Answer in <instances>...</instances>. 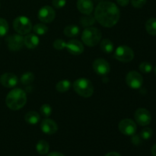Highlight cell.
<instances>
[{
  "label": "cell",
  "mask_w": 156,
  "mask_h": 156,
  "mask_svg": "<svg viewBox=\"0 0 156 156\" xmlns=\"http://www.w3.org/2000/svg\"><path fill=\"white\" fill-rule=\"evenodd\" d=\"M13 27L18 34L25 35L32 30V23L26 16H18L14 20Z\"/></svg>",
  "instance_id": "5"
},
{
  "label": "cell",
  "mask_w": 156,
  "mask_h": 156,
  "mask_svg": "<svg viewBox=\"0 0 156 156\" xmlns=\"http://www.w3.org/2000/svg\"><path fill=\"white\" fill-rule=\"evenodd\" d=\"M118 129L123 135L133 136L136 132L137 126L133 120L126 118L123 119L119 123Z\"/></svg>",
  "instance_id": "8"
},
{
  "label": "cell",
  "mask_w": 156,
  "mask_h": 156,
  "mask_svg": "<svg viewBox=\"0 0 156 156\" xmlns=\"http://www.w3.org/2000/svg\"><path fill=\"white\" fill-rule=\"evenodd\" d=\"M77 9L83 15H90L94 9V4L91 0H78Z\"/></svg>",
  "instance_id": "16"
},
{
  "label": "cell",
  "mask_w": 156,
  "mask_h": 156,
  "mask_svg": "<svg viewBox=\"0 0 156 156\" xmlns=\"http://www.w3.org/2000/svg\"><path fill=\"white\" fill-rule=\"evenodd\" d=\"M79 32H80L79 27L77 25H75V24H70V25L66 26L63 30L64 34L68 37H77L79 35Z\"/></svg>",
  "instance_id": "20"
},
{
  "label": "cell",
  "mask_w": 156,
  "mask_h": 156,
  "mask_svg": "<svg viewBox=\"0 0 156 156\" xmlns=\"http://www.w3.org/2000/svg\"><path fill=\"white\" fill-rule=\"evenodd\" d=\"M40 111H41V115L45 117H49L51 115L52 112H53V110H52V108L50 107V105H47V104H44V105H43L41 107Z\"/></svg>",
  "instance_id": "29"
},
{
  "label": "cell",
  "mask_w": 156,
  "mask_h": 156,
  "mask_svg": "<svg viewBox=\"0 0 156 156\" xmlns=\"http://www.w3.org/2000/svg\"><path fill=\"white\" fill-rule=\"evenodd\" d=\"M134 118H135L136 122L139 125L143 126H148L151 123L152 120V116H151L150 112L146 108H138L136 111L135 114H134Z\"/></svg>",
  "instance_id": "10"
},
{
  "label": "cell",
  "mask_w": 156,
  "mask_h": 156,
  "mask_svg": "<svg viewBox=\"0 0 156 156\" xmlns=\"http://www.w3.org/2000/svg\"><path fill=\"white\" fill-rule=\"evenodd\" d=\"M151 153L153 156H156V144L154 145L151 149Z\"/></svg>",
  "instance_id": "38"
},
{
  "label": "cell",
  "mask_w": 156,
  "mask_h": 156,
  "mask_svg": "<svg viewBox=\"0 0 156 156\" xmlns=\"http://www.w3.org/2000/svg\"><path fill=\"white\" fill-rule=\"evenodd\" d=\"M95 21L96 19L94 18V16H93V15H91L90 14V15H85L84 16L81 17L80 20H79V22H80V24L82 27H88L93 25L94 24V22H95Z\"/></svg>",
  "instance_id": "21"
},
{
  "label": "cell",
  "mask_w": 156,
  "mask_h": 156,
  "mask_svg": "<svg viewBox=\"0 0 156 156\" xmlns=\"http://www.w3.org/2000/svg\"><path fill=\"white\" fill-rule=\"evenodd\" d=\"M40 40L37 35L33 34H27L24 37V44L27 48L34 49L39 45Z\"/></svg>",
  "instance_id": "17"
},
{
  "label": "cell",
  "mask_w": 156,
  "mask_h": 156,
  "mask_svg": "<svg viewBox=\"0 0 156 156\" xmlns=\"http://www.w3.org/2000/svg\"><path fill=\"white\" fill-rule=\"evenodd\" d=\"M9 26L8 21L4 18H0V37H4L9 31Z\"/></svg>",
  "instance_id": "27"
},
{
  "label": "cell",
  "mask_w": 156,
  "mask_h": 156,
  "mask_svg": "<svg viewBox=\"0 0 156 156\" xmlns=\"http://www.w3.org/2000/svg\"><path fill=\"white\" fill-rule=\"evenodd\" d=\"M117 2L119 5L124 7V6H126L129 4V0H117Z\"/></svg>",
  "instance_id": "35"
},
{
  "label": "cell",
  "mask_w": 156,
  "mask_h": 156,
  "mask_svg": "<svg viewBox=\"0 0 156 156\" xmlns=\"http://www.w3.org/2000/svg\"><path fill=\"white\" fill-rule=\"evenodd\" d=\"M154 72H155V76H156V66L155 67V69H154Z\"/></svg>",
  "instance_id": "39"
},
{
  "label": "cell",
  "mask_w": 156,
  "mask_h": 156,
  "mask_svg": "<svg viewBox=\"0 0 156 156\" xmlns=\"http://www.w3.org/2000/svg\"><path fill=\"white\" fill-rule=\"evenodd\" d=\"M18 77L13 73H6L0 76V83L5 88H13L18 84Z\"/></svg>",
  "instance_id": "14"
},
{
  "label": "cell",
  "mask_w": 156,
  "mask_h": 156,
  "mask_svg": "<svg viewBox=\"0 0 156 156\" xmlns=\"http://www.w3.org/2000/svg\"><path fill=\"white\" fill-rule=\"evenodd\" d=\"M53 46L56 50H62L66 48V43L62 39H56V41L53 42Z\"/></svg>",
  "instance_id": "31"
},
{
  "label": "cell",
  "mask_w": 156,
  "mask_h": 156,
  "mask_svg": "<svg viewBox=\"0 0 156 156\" xmlns=\"http://www.w3.org/2000/svg\"><path fill=\"white\" fill-rule=\"evenodd\" d=\"M52 4L56 9H62L66 4V0H53Z\"/></svg>",
  "instance_id": "33"
},
{
  "label": "cell",
  "mask_w": 156,
  "mask_h": 156,
  "mask_svg": "<svg viewBox=\"0 0 156 156\" xmlns=\"http://www.w3.org/2000/svg\"><path fill=\"white\" fill-rule=\"evenodd\" d=\"M105 156H121V155L116 152H109V153H108L107 155H105Z\"/></svg>",
  "instance_id": "37"
},
{
  "label": "cell",
  "mask_w": 156,
  "mask_h": 156,
  "mask_svg": "<svg viewBox=\"0 0 156 156\" xmlns=\"http://www.w3.org/2000/svg\"><path fill=\"white\" fill-rule=\"evenodd\" d=\"M41 129L44 133L47 135H53L58 130V126L54 120L51 119H44L41 123Z\"/></svg>",
  "instance_id": "13"
},
{
  "label": "cell",
  "mask_w": 156,
  "mask_h": 156,
  "mask_svg": "<svg viewBox=\"0 0 156 156\" xmlns=\"http://www.w3.org/2000/svg\"><path fill=\"white\" fill-rule=\"evenodd\" d=\"M34 79L35 76L33 73H31V72H27V73H24L21 76V83L24 85H30V84H31L34 81Z\"/></svg>",
  "instance_id": "25"
},
{
  "label": "cell",
  "mask_w": 156,
  "mask_h": 156,
  "mask_svg": "<svg viewBox=\"0 0 156 156\" xmlns=\"http://www.w3.org/2000/svg\"><path fill=\"white\" fill-rule=\"evenodd\" d=\"M71 88V82L69 80H61L59 82H57L56 85V91L59 92L64 93L66 92Z\"/></svg>",
  "instance_id": "24"
},
{
  "label": "cell",
  "mask_w": 156,
  "mask_h": 156,
  "mask_svg": "<svg viewBox=\"0 0 156 156\" xmlns=\"http://www.w3.org/2000/svg\"><path fill=\"white\" fill-rule=\"evenodd\" d=\"M27 103V94L21 88H14L10 91L5 98V104L9 109L18 111Z\"/></svg>",
  "instance_id": "2"
},
{
  "label": "cell",
  "mask_w": 156,
  "mask_h": 156,
  "mask_svg": "<svg viewBox=\"0 0 156 156\" xmlns=\"http://www.w3.org/2000/svg\"><path fill=\"white\" fill-rule=\"evenodd\" d=\"M152 135H153V131L149 127H145L140 133V136L143 140H149L152 136Z\"/></svg>",
  "instance_id": "30"
},
{
  "label": "cell",
  "mask_w": 156,
  "mask_h": 156,
  "mask_svg": "<svg viewBox=\"0 0 156 156\" xmlns=\"http://www.w3.org/2000/svg\"><path fill=\"white\" fill-rule=\"evenodd\" d=\"M126 83L133 89H139L143 84V78L138 72L130 71L126 76Z\"/></svg>",
  "instance_id": "7"
},
{
  "label": "cell",
  "mask_w": 156,
  "mask_h": 156,
  "mask_svg": "<svg viewBox=\"0 0 156 156\" xmlns=\"http://www.w3.org/2000/svg\"><path fill=\"white\" fill-rule=\"evenodd\" d=\"M101 50L107 54L113 53L114 50V45L112 41L109 39H104L101 41L100 44Z\"/></svg>",
  "instance_id": "19"
},
{
  "label": "cell",
  "mask_w": 156,
  "mask_h": 156,
  "mask_svg": "<svg viewBox=\"0 0 156 156\" xmlns=\"http://www.w3.org/2000/svg\"><path fill=\"white\" fill-rule=\"evenodd\" d=\"M41 120V116L37 112L35 111H29L24 116V120L26 123L30 125L37 124Z\"/></svg>",
  "instance_id": "18"
},
{
  "label": "cell",
  "mask_w": 156,
  "mask_h": 156,
  "mask_svg": "<svg viewBox=\"0 0 156 156\" xmlns=\"http://www.w3.org/2000/svg\"><path fill=\"white\" fill-rule=\"evenodd\" d=\"M92 66L94 72L100 76H105L109 73L110 70H111L110 63L103 58L96 59L93 62Z\"/></svg>",
  "instance_id": "12"
},
{
  "label": "cell",
  "mask_w": 156,
  "mask_h": 156,
  "mask_svg": "<svg viewBox=\"0 0 156 156\" xmlns=\"http://www.w3.org/2000/svg\"><path fill=\"white\" fill-rule=\"evenodd\" d=\"M8 47L12 51H18L23 47L24 44V37L19 34H12L6 38Z\"/></svg>",
  "instance_id": "9"
},
{
  "label": "cell",
  "mask_w": 156,
  "mask_h": 156,
  "mask_svg": "<svg viewBox=\"0 0 156 156\" xmlns=\"http://www.w3.org/2000/svg\"><path fill=\"white\" fill-rule=\"evenodd\" d=\"M147 0H130V2L133 7L136 9H140L143 8L146 5Z\"/></svg>",
  "instance_id": "32"
},
{
  "label": "cell",
  "mask_w": 156,
  "mask_h": 156,
  "mask_svg": "<svg viewBox=\"0 0 156 156\" xmlns=\"http://www.w3.org/2000/svg\"><path fill=\"white\" fill-rule=\"evenodd\" d=\"M73 89L83 98H90L94 93V86L90 80L86 78H80L73 82Z\"/></svg>",
  "instance_id": "3"
},
{
  "label": "cell",
  "mask_w": 156,
  "mask_h": 156,
  "mask_svg": "<svg viewBox=\"0 0 156 156\" xmlns=\"http://www.w3.org/2000/svg\"><path fill=\"white\" fill-rule=\"evenodd\" d=\"M141 136H140L138 135H133V137H132V143H133L134 145H136V146H138V145L141 144L142 143V140H141Z\"/></svg>",
  "instance_id": "34"
},
{
  "label": "cell",
  "mask_w": 156,
  "mask_h": 156,
  "mask_svg": "<svg viewBox=\"0 0 156 156\" xmlns=\"http://www.w3.org/2000/svg\"><path fill=\"white\" fill-rule=\"evenodd\" d=\"M114 58L122 62H131L134 58V52L128 46H120L114 51Z\"/></svg>",
  "instance_id": "6"
},
{
  "label": "cell",
  "mask_w": 156,
  "mask_h": 156,
  "mask_svg": "<svg viewBox=\"0 0 156 156\" xmlns=\"http://www.w3.org/2000/svg\"><path fill=\"white\" fill-rule=\"evenodd\" d=\"M33 31L37 35H42L46 34L48 31V27L43 23H38L35 24L33 27Z\"/></svg>",
  "instance_id": "26"
},
{
  "label": "cell",
  "mask_w": 156,
  "mask_h": 156,
  "mask_svg": "<svg viewBox=\"0 0 156 156\" xmlns=\"http://www.w3.org/2000/svg\"><path fill=\"white\" fill-rule=\"evenodd\" d=\"M102 33L98 28L94 27H86L82 34V41L88 47H94L101 40Z\"/></svg>",
  "instance_id": "4"
},
{
  "label": "cell",
  "mask_w": 156,
  "mask_h": 156,
  "mask_svg": "<svg viewBox=\"0 0 156 156\" xmlns=\"http://www.w3.org/2000/svg\"><path fill=\"white\" fill-rule=\"evenodd\" d=\"M47 156H65L63 154L60 153V152H50V154H48Z\"/></svg>",
  "instance_id": "36"
},
{
  "label": "cell",
  "mask_w": 156,
  "mask_h": 156,
  "mask_svg": "<svg viewBox=\"0 0 156 156\" xmlns=\"http://www.w3.org/2000/svg\"><path fill=\"white\" fill-rule=\"evenodd\" d=\"M152 65L151 63L148 62H143L142 63H140V65L139 66V69L141 73H150L152 71Z\"/></svg>",
  "instance_id": "28"
},
{
  "label": "cell",
  "mask_w": 156,
  "mask_h": 156,
  "mask_svg": "<svg viewBox=\"0 0 156 156\" xmlns=\"http://www.w3.org/2000/svg\"><path fill=\"white\" fill-rule=\"evenodd\" d=\"M120 13L118 7L111 2H101L94 10L96 21L105 27H112L120 20Z\"/></svg>",
  "instance_id": "1"
},
{
  "label": "cell",
  "mask_w": 156,
  "mask_h": 156,
  "mask_svg": "<svg viewBox=\"0 0 156 156\" xmlns=\"http://www.w3.org/2000/svg\"><path fill=\"white\" fill-rule=\"evenodd\" d=\"M36 149L40 155H46L49 152L50 145L46 140H40L37 144Z\"/></svg>",
  "instance_id": "22"
},
{
  "label": "cell",
  "mask_w": 156,
  "mask_h": 156,
  "mask_svg": "<svg viewBox=\"0 0 156 156\" xmlns=\"http://www.w3.org/2000/svg\"><path fill=\"white\" fill-rule=\"evenodd\" d=\"M146 30L152 36H156V18H151L146 21Z\"/></svg>",
  "instance_id": "23"
},
{
  "label": "cell",
  "mask_w": 156,
  "mask_h": 156,
  "mask_svg": "<svg viewBox=\"0 0 156 156\" xmlns=\"http://www.w3.org/2000/svg\"><path fill=\"white\" fill-rule=\"evenodd\" d=\"M66 49L71 54L77 56V55L82 54L84 52V46L80 41L77 40H71L66 43Z\"/></svg>",
  "instance_id": "15"
},
{
  "label": "cell",
  "mask_w": 156,
  "mask_h": 156,
  "mask_svg": "<svg viewBox=\"0 0 156 156\" xmlns=\"http://www.w3.org/2000/svg\"><path fill=\"white\" fill-rule=\"evenodd\" d=\"M55 17H56V12L51 6H44L38 12V18L41 22L44 24L51 23L55 19Z\"/></svg>",
  "instance_id": "11"
}]
</instances>
